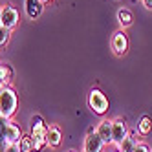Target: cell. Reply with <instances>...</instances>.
Returning <instances> with one entry per match:
<instances>
[{
    "label": "cell",
    "mask_w": 152,
    "mask_h": 152,
    "mask_svg": "<svg viewBox=\"0 0 152 152\" xmlns=\"http://www.w3.org/2000/svg\"><path fill=\"white\" fill-rule=\"evenodd\" d=\"M18 108V95L11 86H2L0 88V115L13 119Z\"/></svg>",
    "instance_id": "1"
},
{
    "label": "cell",
    "mask_w": 152,
    "mask_h": 152,
    "mask_svg": "<svg viewBox=\"0 0 152 152\" xmlns=\"http://www.w3.org/2000/svg\"><path fill=\"white\" fill-rule=\"evenodd\" d=\"M46 134H48V125L44 123L42 115H33L31 117V132L29 136L33 137V145H35V152H40L46 147Z\"/></svg>",
    "instance_id": "2"
},
{
    "label": "cell",
    "mask_w": 152,
    "mask_h": 152,
    "mask_svg": "<svg viewBox=\"0 0 152 152\" xmlns=\"http://www.w3.org/2000/svg\"><path fill=\"white\" fill-rule=\"evenodd\" d=\"M88 106L90 110L97 115H104L108 112V106H110V103H108V97L99 90V88H92L88 92Z\"/></svg>",
    "instance_id": "3"
},
{
    "label": "cell",
    "mask_w": 152,
    "mask_h": 152,
    "mask_svg": "<svg viewBox=\"0 0 152 152\" xmlns=\"http://www.w3.org/2000/svg\"><path fill=\"white\" fill-rule=\"evenodd\" d=\"M18 20H20V13H18V9L11 4H6L0 7V24L6 26L7 29H15L18 26Z\"/></svg>",
    "instance_id": "4"
},
{
    "label": "cell",
    "mask_w": 152,
    "mask_h": 152,
    "mask_svg": "<svg viewBox=\"0 0 152 152\" xmlns=\"http://www.w3.org/2000/svg\"><path fill=\"white\" fill-rule=\"evenodd\" d=\"M110 48H112V51H114L115 57L126 55V51H128V37H126V33H125V29H117L115 33L112 35Z\"/></svg>",
    "instance_id": "5"
},
{
    "label": "cell",
    "mask_w": 152,
    "mask_h": 152,
    "mask_svg": "<svg viewBox=\"0 0 152 152\" xmlns=\"http://www.w3.org/2000/svg\"><path fill=\"white\" fill-rule=\"evenodd\" d=\"M128 134H130V130H128V125L123 117L112 119V147H117Z\"/></svg>",
    "instance_id": "6"
},
{
    "label": "cell",
    "mask_w": 152,
    "mask_h": 152,
    "mask_svg": "<svg viewBox=\"0 0 152 152\" xmlns=\"http://www.w3.org/2000/svg\"><path fill=\"white\" fill-rule=\"evenodd\" d=\"M104 147L106 145L103 143V139L97 136L95 132H92V134H86V137H84L83 152H103Z\"/></svg>",
    "instance_id": "7"
},
{
    "label": "cell",
    "mask_w": 152,
    "mask_h": 152,
    "mask_svg": "<svg viewBox=\"0 0 152 152\" xmlns=\"http://www.w3.org/2000/svg\"><path fill=\"white\" fill-rule=\"evenodd\" d=\"M95 134L103 139L106 147L112 145V119H101L95 126Z\"/></svg>",
    "instance_id": "8"
},
{
    "label": "cell",
    "mask_w": 152,
    "mask_h": 152,
    "mask_svg": "<svg viewBox=\"0 0 152 152\" xmlns=\"http://www.w3.org/2000/svg\"><path fill=\"white\" fill-rule=\"evenodd\" d=\"M44 2L42 0H24V13L29 20H37L42 15Z\"/></svg>",
    "instance_id": "9"
},
{
    "label": "cell",
    "mask_w": 152,
    "mask_h": 152,
    "mask_svg": "<svg viewBox=\"0 0 152 152\" xmlns=\"http://www.w3.org/2000/svg\"><path fill=\"white\" fill-rule=\"evenodd\" d=\"M62 143V132L57 125H48V134H46V147L50 148H59Z\"/></svg>",
    "instance_id": "10"
},
{
    "label": "cell",
    "mask_w": 152,
    "mask_h": 152,
    "mask_svg": "<svg viewBox=\"0 0 152 152\" xmlns=\"http://www.w3.org/2000/svg\"><path fill=\"white\" fill-rule=\"evenodd\" d=\"M136 134H137V130H134V132H130L121 143H119L115 148H117V152H132L134 148H136V145H137V139H136Z\"/></svg>",
    "instance_id": "11"
},
{
    "label": "cell",
    "mask_w": 152,
    "mask_h": 152,
    "mask_svg": "<svg viewBox=\"0 0 152 152\" xmlns=\"http://www.w3.org/2000/svg\"><path fill=\"white\" fill-rule=\"evenodd\" d=\"M132 20H134V15H132V11H130V9L121 7V9L117 11V22H119V26H121V29L128 28L130 24H132Z\"/></svg>",
    "instance_id": "12"
},
{
    "label": "cell",
    "mask_w": 152,
    "mask_h": 152,
    "mask_svg": "<svg viewBox=\"0 0 152 152\" xmlns=\"http://www.w3.org/2000/svg\"><path fill=\"white\" fill-rule=\"evenodd\" d=\"M137 134L139 136H148L152 132V119L148 115H141L139 121H137Z\"/></svg>",
    "instance_id": "13"
},
{
    "label": "cell",
    "mask_w": 152,
    "mask_h": 152,
    "mask_svg": "<svg viewBox=\"0 0 152 152\" xmlns=\"http://www.w3.org/2000/svg\"><path fill=\"white\" fill-rule=\"evenodd\" d=\"M18 148H20V152H35V145H33V137H31L29 134L26 136H22L20 137V141H18Z\"/></svg>",
    "instance_id": "14"
},
{
    "label": "cell",
    "mask_w": 152,
    "mask_h": 152,
    "mask_svg": "<svg viewBox=\"0 0 152 152\" xmlns=\"http://www.w3.org/2000/svg\"><path fill=\"white\" fill-rule=\"evenodd\" d=\"M9 81H11V68L6 64H0V88L9 86Z\"/></svg>",
    "instance_id": "15"
},
{
    "label": "cell",
    "mask_w": 152,
    "mask_h": 152,
    "mask_svg": "<svg viewBox=\"0 0 152 152\" xmlns=\"http://www.w3.org/2000/svg\"><path fill=\"white\" fill-rule=\"evenodd\" d=\"M9 125H11V119L0 115V143H4V145H6V134H7Z\"/></svg>",
    "instance_id": "16"
},
{
    "label": "cell",
    "mask_w": 152,
    "mask_h": 152,
    "mask_svg": "<svg viewBox=\"0 0 152 152\" xmlns=\"http://www.w3.org/2000/svg\"><path fill=\"white\" fill-rule=\"evenodd\" d=\"M9 39H11V29H7L6 26H2V24H0V50L7 46Z\"/></svg>",
    "instance_id": "17"
},
{
    "label": "cell",
    "mask_w": 152,
    "mask_h": 152,
    "mask_svg": "<svg viewBox=\"0 0 152 152\" xmlns=\"http://www.w3.org/2000/svg\"><path fill=\"white\" fill-rule=\"evenodd\" d=\"M132 152H152V148H150L148 143H145V141H137V145H136V148Z\"/></svg>",
    "instance_id": "18"
},
{
    "label": "cell",
    "mask_w": 152,
    "mask_h": 152,
    "mask_svg": "<svg viewBox=\"0 0 152 152\" xmlns=\"http://www.w3.org/2000/svg\"><path fill=\"white\" fill-rule=\"evenodd\" d=\"M6 152H20L18 145H6Z\"/></svg>",
    "instance_id": "19"
},
{
    "label": "cell",
    "mask_w": 152,
    "mask_h": 152,
    "mask_svg": "<svg viewBox=\"0 0 152 152\" xmlns=\"http://www.w3.org/2000/svg\"><path fill=\"white\" fill-rule=\"evenodd\" d=\"M141 2H143V6L147 9H152V0H141Z\"/></svg>",
    "instance_id": "20"
},
{
    "label": "cell",
    "mask_w": 152,
    "mask_h": 152,
    "mask_svg": "<svg viewBox=\"0 0 152 152\" xmlns=\"http://www.w3.org/2000/svg\"><path fill=\"white\" fill-rule=\"evenodd\" d=\"M0 152H6V145L4 143H0Z\"/></svg>",
    "instance_id": "21"
},
{
    "label": "cell",
    "mask_w": 152,
    "mask_h": 152,
    "mask_svg": "<svg viewBox=\"0 0 152 152\" xmlns=\"http://www.w3.org/2000/svg\"><path fill=\"white\" fill-rule=\"evenodd\" d=\"M42 2H44V4H48V2H53V0H42Z\"/></svg>",
    "instance_id": "22"
},
{
    "label": "cell",
    "mask_w": 152,
    "mask_h": 152,
    "mask_svg": "<svg viewBox=\"0 0 152 152\" xmlns=\"http://www.w3.org/2000/svg\"><path fill=\"white\" fill-rule=\"evenodd\" d=\"M68 152H75V150H68Z\"/></svg>",
    "instance_id": "23"
}]
</instances>
